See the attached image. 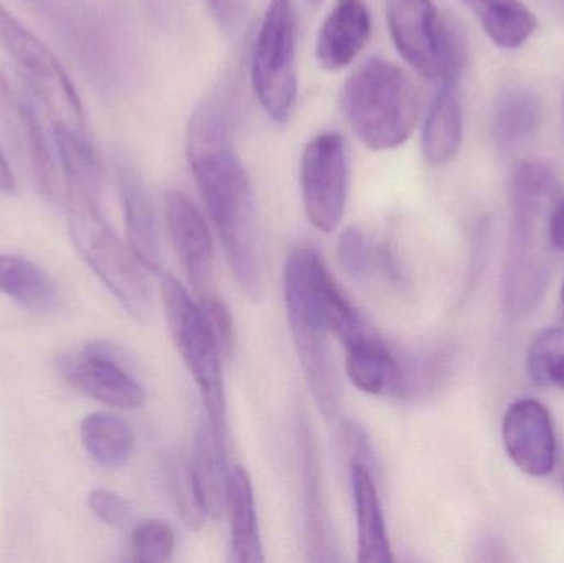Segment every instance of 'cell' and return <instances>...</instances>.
I'll use <instances>...</instances> for the list:
<instances>
[{
  "label": "cell",
  "mask_w": 564,
  "mask_h": 563,
  "mask_svg": "<svg viewBox=\"0 0 564 563\" xmlns=\"http://www.w3.org/2000/svg\"><path fill=\"white\" fill-rule=\"evenodd\" d=\"M165 221L198 303L221 296L215 286L214 240L204 215L182 191L165 194Z\"/></svg>",
  "instance_id": "cell-13"
},
{
  "label": "cell",
  "mask_w": 564,
  "mask_h": 563,
  "mask_svg": "<svg viewBox=\"0 0 564 563\" xmlns=\"http://www.w3.org/2000/svg\"><path fill=\"white\" fill-rule=\"evenodd\" d=\"M345 121L371 151L400 148L413 134L420 95L413 79L394 63L370 58L354 69L340 91Z\"/></svg>",
  "instance_id": "cell-3"
},
{
  "label": "cell",
  "mask_w": 564,
  "mask_h": 563,
  "mask_svg": "<svg viewBox=\"0 0 564 563\" xmlns=\"http://www.w3.org/2000/svg\"><path fill=\"white\" fill-rule=\"evenodd\" d=\"M79 439L88 455L106 468H121L135 448L134 430L112 413H89L79 425Z\"/></svg>",
  "instance_id": "cell-26"
},
{
  "label": "cell",
  "mask_w": 564,
  "mask_h": 563,
  "mask_svg": "<svg viewBox=\"0 0 564 563\" xmlns=\"http://www.w3.org/2000/svg\"><path fill=\"white\" fill-rule=\"evenodd\" d=\"M225 511L230 518L231 559L240 563L264 562L253 483L243 466L230 468Z\"/></svg>",
  "instance_id": "cell-20"
},
{
  "label": "cell",
  "mask_w": 564,
  "mask_h": 563,
  "mask_svg": "<svg viewBox=\"0 0 564 563\" xmlns=\"http://www.w3.org/2000/svg\"><path fill=\"white\" fill-rule=\"evenodd\" d=\"M562 479H563V486H564V469H563V476H562Z\"/></svg>",
  "instance_id": "cell-35"
},
{
  "label": "cell",
  "mask_w": 564,
  "mask_h": 563,
  "mask_svg": "<svg viewBox=\"0 0 564 563\" xmlns=\"http://www.w3.org/2000/svg\"><path fill=\"white\" fill-rule=\"evenodd\" d=\"M370 33L371 17L365 0H337L315 40L318 65L328 72L347 68L367 45Z\"/></svg>",
  "instance_id": "cell-15"
},
{
  "label": "cell",
  "mask_w": 564,
  "mask_h": 563,
  "mask_svg": "<svg viewBox=\"0 0 564 563\" xmlns=\"http://www.w3.org/2000/svg\"><path fill=\"white\" fill-rule=\"evenodd\" d=\"M373 472L365 463H350L351 495L357 522V559L364 563H388L394 561V555Z\"/></svg>",
  "instance_id": "cell-18"
},
{
  "label": "cell",
  "mask_w": 564,
  "mask_h": 563,
  "mask_svg": "<svg viewBox=\"0 0 564 563\" xmlns=\"http://www.w3.org/2000/svg\"><path fill=\"white\" fill-rule=\"evenodd\" d=\"M330 277L315 248L297 247L285 258L282 291L289 327L312 397L327 419L337 416L341 407V382L324 311Z\"/></svg>",
  "instance_id": "cell-2"
},
{
  "label": "cell",
  "mask_w": 564,
  "mask_h": 563,
  "mask_svg": "<svg viewBox=\"0 0 564 563\" xmlns=\"http://www.w3.org/2000/svg\"><path fill=\"white\" fill-rule=\"evenodd\" d=\"M348 164L338 132L314 136L302 152L301 192L312 227L330 234L340 225L347 205Z\"/></svg>",
  "instance_id": "cell-11"
},
{
  "label": "cell",
  "mask_w": 564,
  "mask_h": 563,
  "mask_svg": "<svg viewBox=\"0 0 564 563\" xmlns=\"http://www.w3.org/2000/svg\"><path fill=\"white\" fill-rule=\"evenodd\" d=\"M225 93L202 99L187 128V158L212 224L245 294L258 300L263 290L253 187L231 141Z\"/></svg>",
  "instance_id": "cell-1"
},
{
  "label": "cell",
  "mask_w": 564,
  "mask_h": 563,
  "mask_svg": "<svg viewBox=\"0 0 564 563\" xmlns=\"http://www.w3.org/2000/svg\"><path fill=\"white\" fill-rule=\"evenodd\" d=\"M119 191L124 208L128 245L145 270L162 273V248L158 218L148 188L139 172L131 164L119 165Z\"/></svg>",
  "instance_id": "cell-17"
},
{
  "label": "cell",
  "mask_w": 564,
  "mask_h": 563,
  "mask_svg": "<svg viewBox=\"0 0 564 563\" xmlns=\"http://www.w3.org/2000/svg\"><path fill=\"white\" fill-rule=\"evenodd\" d=\"M463 102L456 85L440 86L423 128V155L433 167L456 158L463 144Z\"/></svg>",
  "instance_id": "cell-21"
},
{
  "label": "cell",
  "mask_w": 564,
  "mask_h": 563,
  "mask_svg": "<svg viewBox=\"0 0 564 563\" xmlns=\"http://www.w3.org/2000/svg\"><path fill=\"white\" fill-rule=\"evenodd\" d=\"M345 373L367 396L404 400L403 353L391 350L378 334L345 347Z\"/></svg>",
  "instance_id": "cell-16"
},
{
  "label": "cell",
  "mask_w": 564,
  "mask_h": 563,
  "mask_svg": "<svg viewBox=\"0 0 564 563\" xmlns=\"http://www.w3.org/2000/svg\"><path fill=\"white\" fill-rule=\"evenodd\" d=\"M88 506L93 515L109 528H128L134 516L131 502L109 489H95L89 492Z\"/></svg>",
  "instance_id": "cell-30"
},
{
  "label": "cell",
  "mask_w": 564,
  "mask_h": 563,
  "mask_svg": "<svg viewBox=\"0 0 564 563\" xmlns=\"http://www.w3.org/2000/svg\"><path fill=\"white\" fill-rule=\"evenodd\" d=\"M527 367L533 382L564 392V327H549L533 337Z\"/></svg>",
  "instance_id": "cell-27"
},
{
  "label": "cell",
  "mask_w": 564,
  "mask_h": 563,
  "mask_svg": "<svg viewBox=\"0 0 564 563\" xmlns=\"http://www.w3.org/2000/svg\"><path fill=\"white\" fill-rule=\"evenodd\" d=\"M175 552V532L162 519L139 522L131 535L132 559L138 562H169Z\"/></svg>",
  "instance_id": "cell-28"
},
{
  "label": "cell",
  "mask_w": 564,
  "mask_h": 563,
  "mask_svg": "<svg viewBox=\"0 0 564 563\" xmlns=\"http://www.w3.org/2000/svg\"><path fill=\"white\" fill-rule=\"evenodd\" d=\"M212 15L227 33H235L243 23L248 0H207Z\"/></svg>",
  "instance_id": "cell-31"
},
{
  "label": "cell",
  "mask_w": 564,
  "mask_h": 563,
  "mask_svg": "<svg viewBox=\"0 0 564 563\" xmlns=\"http://www.w3.org/2000/svg\"><path fill=\"white\" fill-rule=\"evenodd\" d=\"M299 450H301L302 502H304V526L307 552L311 561H334L330 521L322 488L321 458L314 433L305 420L299 425Z\"/></svg>",
  "instance_id": "cell-19"
},
{
  "label": "cell",
  "mask_w": 564,
  "mask_h": 563,
  "mask_svg": "<svg viewBox=\"0 0 564 563\" xmlns=\"http://www.w3.org/2000/svg\"><path fill=\"white\" fill-rule=\"evenodd\" d=\"M500 48L525 45L539 30L535 13L522 0H460Z\"/></svg>",
  "instance_id": "cell-22"
},
{
  "label": "cell",
  "mask_w": 564,
  "mask_h": 563,
  "mask_svg": "<svg viewBox=\"0 0 564 563\" xmlns=\"http://www.w3.org/2000/svg\"><path fill=\"white\" fill-rule=\"evenodd\" d=\"M0 46L56 121L85 131L82 99L55 53L0 6Z\"/></svg>",
  "instance_id": "cell-9"
},
{
  "label": "cell",
  "mask_w": 564,
  "mask_h": 563,
  "mask_svg": "<svg viewBox=\"0 0 564 563\" xmlns=\"http://www.w3.org/2000/svg\"><path fill=\"white\" fill-rule=\"evenodd\" d=\"M542 102L539 96L522 86H509L497 95L494 105V138L510 149L523 144L539 131Z\"/></svg>",
  "instance_id": "cell-24"
},
{
  "label": "cell",
  "mask_w": 564,
  "mask_h": 563,
  "mask_svg": "<svg viewBox=\"0 0 564 563\" xmlns=\"http://www.w3.org/2000/svg\"><path fill=\"white\" fill-rule=\"evenodd\" d=\"M56 154L65 174V187L98 198L101 195V167L98 155L86 139L85 131L55 122L53 128Z\"/></svg>",
  "instance_id": "cell-25"
},
{
  "label": "cell",
  "mask_w": 564,
  "mask_h": 563,
  "mask_svg": "<svg viewBox=\"0 0 564 563\" xmlns=\"http://www.w3.org/2000/svg\"><path fill=\"white\" fill-rule=\"evenodd\" d=\"M159 277L169 331L200 393L205 420L217 435L227 439V393L221 367L225 356L217 334L197 300L172 274L162 271Z\"/></svg>",
  "instance_id": "cell-6"
},
{
  "label": "cell",
  "mask_w": 564,
  "mask_h": 563,
  "mask_svg": "<svg viewBox=\"0 0 564 563\" xmlns=\"http://www.w3.org/2000/svg\"><path fill=\"white\" fill-rule=\"evenodd\" d=\"M552 169L542 162L519 165L512 181V240L506 271V303L513 314L529 313L545 291L549 267L543 255V220L555 194Z\"/></svg>",
  "instance_id": "cell-4"
},
{
  "label": "cell",
  "mask_w": 564,
  "mask_h": 563,
  "mask_svg": "<svg viewBox=\"0 0 564 563\" xmlns=\"http://www.w3.org/2000/svg\"><path fill=\"white\" fill-rule=\"evenodd\" d=\"M507 455L525 475L542 478L555 469L558 442L552 415L539 400L522 399L509 407L502 423Z\"/></svg>",
  "instance_id": "cell-14"
},
{
  "label": "cell",
  "mask_w": 564,
  "mask_h": 563,
  "mask_svg": "<svg viewBox=\"0 0 564 563\" xmlns=\"http://www.w3.org/2000/svg\"><path fill=\"white\" fill-rule=\"evenodd\" d=\"M308 3H318L321 0H307Z\"/></svg>",
  "instance_id": "cell-34"
},
{
  "label": "cell",
  "mask_w": 564,
  "mask_h": 563,
  "mask_svg": "<svg viewBox=\"0 0 564 563\" xmlns=\"http://www.w3.org/2000/svg\"><path fill=\"white\" fill-rule=\"evenodd\" d=\"M563 112H564V93H563Z\"/></svg>",
  "instance_id": "cell-36"
},
{
  "label": "cell",
  "mask_w": 564,
  "mask_h": 563,
  "mask_svg": "<svg viewBox=\"0 0 564 563\" xmlns=\"http://www.w3.org/2000/svg\"><path fill=\"white\" fill-rule=\"evenodd\" d=\"M56 369L68 386L102 405L119 410L144 405V387L132 376L124 356L105 340L58 357Z\"/></svg>",
  "instance_id": "cell-12"
},
{
  "label": "cell",
  "mask_w": 564,
  "mask_h": 563,
  "mask_svg": "<svg viewBox=\"0 0 564 563\" xmlns=\"http://www.w3.org/2000/svg\"><path fill=\"white\" fill-rule=\"evenodd\" d=\"M69 237L83 260L135 321L151 320L154 296L145 267L115 234L99 210L98 198L66 188Z\"/></svg>",
  "instance_id": "cell-5"
},
{
  "label": "cell",
  "mask_w": 564,
  "mask_h": 563,
  "mask_svg": "<svg viewBox=\"0 0 564 563\" xmlns=\"http://www.w3.org/2000/svg\"><path fill=\"white\" fill-rule=\"evenodd\" d=\"M295 12L292 0H270L251 56V83L261 108L285 122L297 98Z\"/></svg>",
  "instance_id": "cell-8"
},
{
  "label": "cell",
  "mask_w": 564,
  "mask_h": 563,
  "mask_svg": "<svg viewBox=\"0 0 564 563\" xmlns=\"http://www.w3.org/2000/svg\"><path fill=\"white\" fill-rule=\"evenodd\" d=\"M549 241L555 250L564 253V198L550 212Z\"/></svg>",
  "instance_id": "cell-32"
},
{
  "label": "cell",
  "mask_w": 564,
  "mask_h": 563,
  "mask_svg": "<svg viewBox=\"0 0 564 563\" xmlns=\"http://www.w3.org/2000/svg\"><path fill=\"white\" fill-rule=\"evenodd\" d=\"M560 304H562V314L564 317V281H563V286H562V300H560Z\"/></svg>",
  "instance_id": "cell-33"
},
{
  "label": "cell",
  "mask_w": 564,
  "mask_h": 563,
  "mask_svg": "<svg viewBox=\"0 0 564 563\" xmlns=\"http://www.w3.org/2000/svg\"><path fill=\"white\" fill-rule=\"evenodd\" d=\"M337 258L341 270L355 281H365L377 270L378 247L357 227L347 228L338 238Z\"/></svg>",
  "instance_id": "cell-29"
},
{
  "label": "cell",
  "mask_w": 564,
  "mask_h": 563,
  "mask_svg": "<svg viewBox=\"0 0 564 563\" xmlns=\"http://www.w3.org/2000/svg\"><path fill=\"white\" fill-rule=\"evenodd\" d=\"M387 22L398 53L421 78L456 85L466 68V36L433 0H387Z\"/></svg>",
  "instance_id": "cell-7"
},
{
  "label": "cell",
  "mask_w": 564,
  "mask_h": 563,
  "mask_svg": "<svg viewBox=\"0 0 564 563\" xmlns=\"http://www.w3.org/2000/svg\"><path fill=\"white\" fill-rule=\"evenodd\" d=\"M0 126L17 164L33 188L46 201H58L62 177L35 106L25 89L3 69H0Z\"/></svg>",
  "instance_id": "cell-10"
},
{
  "label": "cell",
  "mask_w": 564,
  "mask_h": 563,
  "mask_svg": "<svg viewBox=\"0 0 564 563\" xmlns=\"http://www.w3.org/2000/svg\"><path fill=\"white\" fill-rule=\"evenodd\" d=\"M0 294L33 313L53 311L59 293L50 274L32 260L0 255Z\"/></svg>",
  "instance_id": "cell-23"
}]
</instances>
